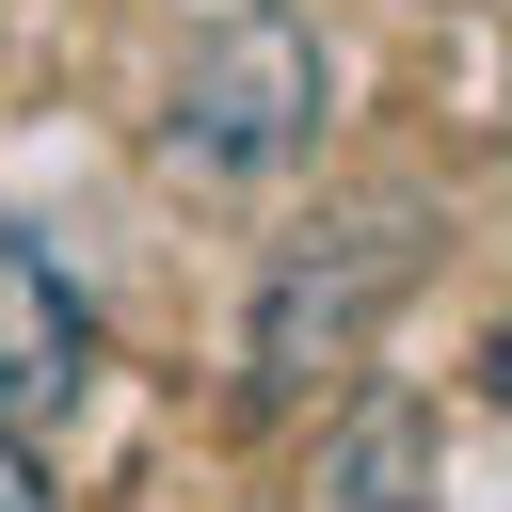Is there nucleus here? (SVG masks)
<instances>
[{
  "label": "nucleus",
  "mask_w": 512,
  "mask_h": 512,
  "mask_svg": "<svg viewBox=\"0 0 512 512\" xmlns=\"http://www.w3.org/2000/svg\"><path fill=\"white\" fill-rule=\"evenodd\" d=\"M320 32L304 16H272V0H240L192 64H176V112H160V160L176 176H272V160H304L320 144Z\"/></svg>",
  "instance_id": "obj_1"
},
{
  "label": "nucleus",
  "mask_w": 512,
  "mask_h": 512,
  "mask_svg": "<svg viewBox=\"0 0 512 512\" xmlns=\"http://www.w3.org/2000/svg\"><path fill=\"white\" fill-rule=\"evenodd\" d=\"M416 272V192H384V208H352L336 240H304L288 272H272V304H256V400H304L320 368H352V336H368V304Z\"/></svg>",
  "instance_id": "obj_2"
},
{
  "label": "nucleus",
  "mask_w": 512,
  "mask_h": 512,
  "mask_svg": "<svg viewBox=\"0 0 512 512\" xmlns=\"http://www.w3.org/2000/svg\"><path fill=\"white\" fill-rule=\"evenodd\" d=\"M80 384H96V304H80V272L0 208V432L64 416Z\"/></svg>",
  "instance_id": "obj_3"
},
{
  "label": "nucleus",
  "mask_w": 512,
  "mask_h": 512,
  "mask_svg": "<svg viewBox=\"0 0 512 512\" xmlns=\"http://www.w3.org/2000/svg\"><path fill=\"white\" fill-rule=\"evenodd\" d=\"M416 480H432V416L416 400H368L320 448V512H416Z\"/></svg>",
  "instance_id": "obj_4"
},
{
  "label": "nucleus",
  "mask_w": 512,
  "mask_h": 512,
  "mask_svg": "<svg viewBox=\"0 0 512 512\" xmlns=\"http://www.w3.org/2000/svg\"><path fill=\"white\" fill-rule=\"evenodd\" d=\"M0 512H48V464H32V432H0Z\"/></svg>",
  "instance_id": "obj_5"
}]
</instances>
